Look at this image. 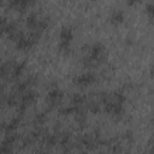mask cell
Masks as SVG:
<instances>
[{
    "label": "cell",
    "instance_id": "8",
    "mask_svg": "<svg viewBox=\"0 0 154 154\" xmlns=\"http://www.w3.org/2000/svg\"><path fill=\"white\" fill-rule=\"evenodd\" d=\"M97 81V76L91 72V71H88V72H84V73H81L78 76H75L73 79H72V83L76 85V87H79V88H87V87H90L93 84H95Z\"/></svg>",
    "mask_w": 154,
    "mask_h": 154
},
{
    "label": "cell",
    "instance_id": "7",
    "mask_svg": "<svg viewBox=\"0 0 154 154\" xmlns=\"http://www.w3.org/2000/svg\"><path fill=\"white\" fill-rule=\"evenodd\" d=\"M40 38L41 37H38V36H36V35H34V34H31L29 31L28 32L23 31L20 34V36L13 43H14V46H16V48L18 51L26 52V51H30L31 48H34L37 45V42L40 41Z\"/></svg>",
    "mask_w": 154,
    "mask_h": 154
},
{
    "label": "cell",
    "instance_id": "3",
    "mask_svg": "<svg viewBox=\"0 0 154 154\" xmlns=\"http://www.w3.org/2000/svg\"><path fill=\"white\" fill-rule=\"evenodd\" d=\"M25 71V63L16 59H7L0 63V79L6 82L18 81Z\"/></svg>",
    "mask_w": 154,
    "mask_h": 154
},
{
    "label": "cell",
    "instance_id": "1",
    "mask_svg": "<svg viewBox=\"0 0 154 154\" xmlns=\"http://www.w3.org/2000/svg\"><path fill=\"white\" fill-rule=\"evenodd\" d=\"M107 49L101 42H91L83 46L82 64L85 69H96L107 60Z\"/></svg>",
    "mask_w": 154,
    "mask_h": 154
},
{
    "label": "cell",
    "instance_id": "14",
    "mask_svg": "<svg viewBox=\"0 0 154 154\" xmlns=\"http://www.w3.org/2000/svg\"><path fill=\"white\" fill-rule=\"evenodd\" d=\"M0 1H2V0H0Z\"/></svg>",
    "mask_w": 154,
    "mask_h": 154
},
{
    "label": "cell",
    "instance_id": "13",
    "mask_svg": "<svg viewBox=\"0 0 154 154\" xmlns=\"http://www.w3.org/2000/svg\"><path fill=\"white\" fill-rule=\"evenodd\" d=\"M142 0H128V5L129 6H134V5H136V4H140Z\"/></svg>",
    "mask_w": 154,
    "mask_h": 154
},
{
    "label": "cell",
    "instance_id": "5",
    "mask_svg": "<svg viewBox=\"0 0 154 154\" xmlns=\"http://www.w3.org/2000/svg\"><path fill=\"white\" fill-rule=\"evenodd\" d=\"M23 31L19 29L18 24L8 18H0V35L5 36L6 38L11 40L12 42H14L22 34Z\"/></svg>",
    "mask_w": 154,
    "mask_h": 154
},
{
    "label": "cell",
    "instance_id": "2",
    "mask_svg": "<svg viewBox=\"0 0 154 154\" xmlns=\"http://www.w3.org/2000/svg\"><path fill=\"white\" fill-rule=\"evenodd\" d=\"M101 112L112 118H120L124 114L125 96L122 93H100Z\"/></svg>",
    "mask_w": 154,
    "mask_h": 154
},
{
    "label": "cell",
    "instance_id": "9",
    "mask_svg": "<svg viewBox=\"0 0 154 154\" xmlns=\"http://www.w3.org/2000/svg\"><path fill=\"white\" fill-rule=\"evenodd\" d=\"M63 99H64V91L58 85L49 88V90L47 93V103L51 108L59 107L63 102Z\"/></svg>",
    "mask_w": 154,
    "mask_h": 154
},
{
    "label": "cell",
    "instance_id": "11",
    "mask_svg": "<svg viewBox=\"0 0 154 154\" xmlns=\"http://www.w3.org/2000/svg\"><path fill=\"white\" fill-rule=\"evenodd\" d=\"M125 20V12L120 8H117V10H113L112 13L109 14V23L113 25V26H118L120 24H123Z\"/></svg>",
    "mask_w": 154,
    "mask_h": 154
},
{
    "label": "cell",
    "instance_id": "12",
    "mask_svg": "<svg viewBox=\"0 0 154 154\" xmlns=\"http://www.w3.org/2000/svg\"><path fill=\"white\" fill-rule=\"evenodd\" d=\"M153 4L149 1L147 5H146V13H147V17H148V20L149 23L152 24L153 23Z\"/></svg>",
    "mask_w": 154,
    "mask_h": 154
},
{
    "label": "cell",
    "instance_id": "10",
    "mask_svg": "<svg viewBox=\"0 0 154 154\" xmlns=\"http://www.w3.org/2000/svg\"><path fill=\"white\" fill-rule=\"evenodd\" d=\"M37 0H10L8 7L17 12H24L30 8Z\"/></svg>",
    "mask_w": 154,
    "mask_h": 154
},
{
    "label": "cell",
    "instance_id": "4",
    "mask_svg": "<svg viewBox=\"0 0 154 154\" xmlns=\"http://www.w3.org/2000/svg\"><path fill=\"white\" fill-rule=\"evenodd\" d=\"M49 17L42 12H31L25 20V25L29 32L41 37L42 34L49 26Z\"/></svg>",
    "mask_w": 154,
    "mask_h": 154
},
{
    "label": "cell",
    "instance_id": "6",
    "mask_svg": "<svg viewBox=\"0 0 154 154\" xmlns=\"http://www.w3.org/2000/svg\"><path fill=\"white\" fill-rule=\"evenodd\" d=\"M73 29L70 25H63L59 32L58 49L61 54H69L71 51V45L73 41Z\"/></svg>",
    "mask_w": 154,
    "mask_h": 154
}]
</instances>
